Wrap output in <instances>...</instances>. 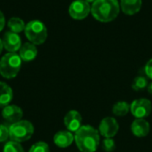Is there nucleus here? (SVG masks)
<instances>
[{
    "label": "nucleus",
    "instance_id": "nucleus-1",
    "mask_svg": "<svg viewBox=\"0 0 152 152\" xmlns=\"http://www.w3.org/2000/svg\"><path fill=\"white\" fill-rule=\"evenodd\" d=\"M74 140L81 152H95L100 145V134L91 126H82L75 133Z\"/></svg>",
    "mask_w": 152,
    "mask_h": 152
},
{
    "label": "nucleus",
    "instance_id": "nucleus-2",
    "mask_svg": "<svg viewBox=\"0 0 152 152\" xmlns=\"http://www.w3.org/2000/svg\"><path fill=\"white\" fill-rule=\"evenodd\" d=\"M120 4L118 0H95L91 6V13L100 22H110L119 14Z\"/></svg>",
    "mask_w": 152,
    "mask_h": 152
},
{
    "label": "nucleus",
    "instance_id": "nucleus-3",
    "mask_svg": "<svg viewBox=\"0 0 152 152\" xmlns=\"http://www.w3.org/2000/svg\"><path fill=\"white\" fill-rule=\"evenodd\" d=\"M21 59L15 53H8L0 60V74L6 79L15 77L21 67Z\"/></svg>",
    "mask_w": 152,
    "mask_h": 152
},
{
    "label": "nucleus",
    "instance_id": "nucleus-4",
    "mask_svg": "<svg viewBox=\"0 0 152 152\" xmlns=\"http://www.w3.org/2000/svg\"><path fill=\"white\" fill-rule=\"evenodd\" d=\"M34 134L33 125L27 120H20L9 126V138L16 142H23L31 138Z\"/></svg>",
    "mask_w": 152,
    "mask_h": 152
},
{
    "label": "nucleus",
    "instance_id": "nucleus-5",
    "mask_svg": "<svg viewBox=\"0 0 152 152\" xmlns=\"http://www.w3.org/2000/svg\"><path fill=\"white\" fill-rule=\"evenodd\" d=\"M24 32L28 40L34 45H42L47 38V28L38 20H30L26 24Z\"/></svg>",
    "mask_w": 152,
    "mask_h": 152
},
{
    "label": "nucleus",
    "instance_id": "nucleus-6",
    "mask_svg": "<svg viewBox=\"0 0 152 152\" xmlns=\"http://www.w3.org/2000/svg\"><path fill=\"white\" fill-rule=\"evenodd\" d=\"M130 110L136 118H145L150 116L152 110L151 102L150 100L141 98L134 100L130 105Z\"/></svg>",
    "mask_w": 152,
    "mask_h": 152
},
{
    "label": "nucleus",
    "instance_id": "nucleus-7",
    "mask_svg": "<svg viewBox=\"0 0 152 152\" xmlns=\"http://www.w3.org/2000/svg\"><path fill=\"white\" fill-rule=\"evenodd\" d=\"M90 12L91 5L85 0H75L69 8V13L74 20H84Z\"/></svg>",
    "mask_w": 152,
    "mask_h": 152
},
{
    "label": "nucleus",
    "instance_id": "nucleus-8",
    "mask_svg": "<svg viewBox=\"0 0 152 152\" xmlns=\"http://www.w3.org/2000/svg\"><path fill=\"white\" fill-rule=\"evenodd\" d=\"M119 130V125L112 117L104 118L99 126V134L105 138L114 137Z\"/></svg>",
    "mask_w": 152,
    "mask_h": 152
},
{
    "label": "nucleus",
    "instance_id": "nucleus-9",
    "mask_svg": "<svg viewBox=\"0 0 152 152\" xmlns=\"http://www.w3.org/2000/svg\"><path fill=\"white\" fill-rule=\"evenodd\" d=\"M3 45L5 50L9 53H16L21 47V38L20 37L14 32L7 31L4 33L3 38Z\"/></svg>",
    "mask_w": 152,
    "mask_h": 152
},
{
    "label": "nucleus",
    "instance_id": "nucleus-10",
    "mask_svg": "<svg viewBox=\"0 0 152 152\" xmlns=\"http://www.w3.org/2000/svg\"><path fill=\"white\" fill-rule=\"evenodd\" d=\"M64 125L69 131L76 133L82 126L81 114L77 110L69 111L64 117Z\"/></svg>",
    "mask_w": 152,
    "mask_h": 152
},
{
    "label": "nucleus",
    "instance_id": "nucleus-11",
    "mask_svg": "<svg viewBox=\"0 0 152 152\" xmlns=\"http://www.w3.org/2000/svg\"><path fill=\"white\" fill-rule=\"evenodd\" d=\"M2 116L6 122L13 124L21 120L23 112L22 110L16 105H7L4 107L2 110Z\"/></svg>",
    "mask_w": 152,
    "mask_h": 152
},
{
    "label": "nucleus",
    "instance_id": "nucleus-12",
    "mask_svg": "<svg viewBox=\"0 0 152 152\" xmlns=\"http://www.w3.org/2000/svg\"><path fill=\"white\" fill-rule=\"evenodd\" d=\"M150 124L145 118H136L131 126L132 133L139 138L147 136L150 133Z\"/></svg>",
    "mask_w": 152,
    "mask_h": 152
},
{
    "label": "nucleus",
    "instance_id": "nucleus-13",
    "mask_svg": "<svg viewBox=\"0 0 152 152\" xmlns=\"http://www.w3.org/2000/svg\"><path fill=\"white\" fill-rule=\"evenodd\" d=\"M73 141H74V135L69 130L59 131L58 133L55 134L53 137L54 144L60 148H67L70 146Z\"/></svg>",
    "mask_w": 152,
    "mask_h": 152
},
{
    "label": "nucleus",
    "instance_id": "nucleus-14",
    "mask_svg": "<svg viewBox=\"0 0 152 152\" xmlns=\"http://www.w3.org/2000/svg\"><path fill=\"white\" fill-rule=\"evenodd\" d=\"M120 9L126 15H134L137 13L141 8L142 0H120Z\"/></svg>",
    "mask_w": 152,
    "mask_h": 152
},
{
    "label": "nucleus",
    "instance_id": "nucleus-15",
    "mask_svg": "<svg viewBox=\"0 0 152 152\" xmlns=\"http://www.w3.org/2000/svg\"><path fill=\"white\" fill-rule=\"evenodd\" d=\"M20 57L24 61H31L37 55V49L36 45L32 43H25L20 49Z\"/></svg>",
    "mask_w": 152,
    "mask_h": 152
},
{
    "label": "nucleus",
    "instance_id": "nucleus-16",
    "mask_svg": "<svg viewBox=\"0 0 152 152\" xmlns=\"http://www.w3.org/2000/svg\"><path fill=\"white\" fill-rule=\"evenodd\" d=\"M13 98L12 88L4 82H0V107L9 105Z\"/></svg>",
    "mask_w": 152,
    "mask_h": 152
},
{
    "label": "nucleus",
    "instance_id": "nucleus-17",
    "mask_svg": "<svg viewBox=\"0 0 152 152\" xmlns=\"http://www.w3.org/2000/svg\"><path fill=\"white\" fill-rule=\"evenodd\" d=\"M130 110V104L127 102L120 101L114 104L112 108V112L115 116L118 117H124L126 116Z\"/></svg>",
    "mask_w": 152,
    "mask_h": 152
},
{
    "label": "nucleus",
    "instance_id": "nucleus-18",
    "mask_svg": "<svg viewBox=\"0 0 152 152\" xmlns=\"http://www.w3.org/2000/svg\"><path fill=\"white\" fill-rule=\"evenodd\" d=\"M7 26L10 28V31L14 32L19 34L20 32H21L22 30L25 29V23L24 21L18 17H12L11 18L8 22H7Z\"/></svg>",
    "mask_w": 152,
    "mask_h": 152
},
{
    "label": "nucleus",
    "instance_id": "nucleus-19",
    "mask_svg": "<svg viewBox=\"0 0 152 152\" xmlns=\"http://www.w3.org/2000/svg\"><path fill=\"white\" fill-rule=\"evenodd\" d=\"M149 86L148 83V79L145 77L142 76H138L134 78L133 84H132V87L134 91H142L145 88H147Z\"/></svg>",
    "mask_w": 152,
    "mask_h": 152
},
{
    "label": "nucleus",
    "instance_id": "nucleus-20",
    "mask_svg": "<svg viewBox=\"0 0 152 152\" xmlns=\"http://www.w3.org/2000/svg\"><path fill=\"white\" fill-rule=\"evenodd\" d=\"M3 152H24V150L19 142L10 141L4 144Z\"/></svg>",
    "mask_w": 152,
    "mask_h": 152
},
{
    "label": "nucleus",
    "instance_id": "nucleus-21",
    "mask_svg": "<svg viewBox=\"0 0 152 152\" xmlns=\"http://www.w3.org/2000/svg\"><path fill=\"white\" fill-rule=\"evenodd\" d=\"M102 148L105 152H113L116 150V142L112 138H105L102 141Z\"/></svg>",
    "mask_w": 152,
    "mask_h": 152
},
{
    "label": "nucleus",
    "instance_id": "nucleus-22",
    "mask_svg": "<svg viewBox=\"0 0 152 152\" xmlns=\"http://www.w3.org/2000/svg\"><path fill=\"white\" fill-rule=\"evenodd\" d=\"M29 152H50L49 146L44 142H38L32 145Z\"/></svg>",
    "mask_w": 152,
    "mask_h": 152
},
{
    "label": "nucleus",
    "instance_id": "nucleus-23",
    "mask_svg": "<svg viewBox=\"0 0 152 152\" xmlns=\"http://www.w3.org/2000/svg\"><path fill=\"white\" fill-rule=\"evenodd\" d=\"M9 137V126L0 125V142H5Z\"/></svg>",
    "mask_w": 152,
    "mask_h": 152
},
{
    "label": "nucleus",
    "instance_id": "nucleus-24",
    "mask_svg": "<svg viewBox=\"0 0 152 152\" xmlns=\"http://www.w3.org/2000/svg\"><path fill=\"white\" fill-rule=\"evenodd\" d=\"M145 73L149 78L152 79V59H151L145 65Z\"/></svg>",
    "mask_w": 152,
    "mask_h": 152
},
{
    "label": "nucleus",
    "instance_id": "nucleus-25",
    "mask_svg": "<svg viewBox=\"0 0 152 152\" xmlns=\"http://www.w3.org/2000/svg\"><path fill=\"white\" fill-rule=\"evenodd\" d=\"M5 25V19H4V13L0 11V32L3 30V28H4Z\"/></svg>",
    "mask_w": 152,
    "mask_h": 152
},
{
    "label": "nucleus",
    "instance_id": "nucleus-26",
    "mask_svg": "<svg viewBox=\"0 0 152 152\" xmlns=\"http://www.w3.org/2000/svg\"><path fill=\"white\" fill-rule=\"evenodd\" d=\"M147 88H148V92H149V93H150V94L152 95V82L150 84V85H149V86H148V87H147Z\"/></svg>",
    "mask_w": 152,
    "mask_h": 152
},
{
    "label": "nucleus",
    "instance_id": "nucleus-27",
    "mask_svg": "<svg viewBox=\"0 0 152 152\" xmlns=\"http://www.w3.org/2000/svg\"><path fill=\"white\" fill-rule=\"evenodd\" d=\"M3 48H4V45H3V41H2V39L0 38V53H2V51H3Z\"/></svg>",
    "mask_w": 152,
    "mask_h": 152
},
{
    "label": "nucleus",
    "instance_id": "nucleus-28",
    "mask_svg": "<svg viewBox=\"0 0 152 152\" xmlns=\"http://www.w3.org/2000/svg\"><path fill=\"white\" fill-rule=\"evenodd\" d=\"M85 1H86L87 3H89V4H90V3H94L95 0H85Z\"/></svg>",
    "mask_w": 152,
    "mask_h": 152
}]
</instances>
